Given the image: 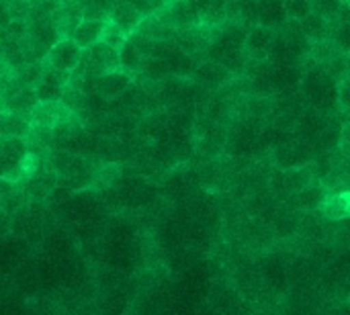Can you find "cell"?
I'll use <instances>...</instances> for the list:
<instances>
[{"label":"cell","instance_id":"cell-1","mask_svg":"<svg viewBox=\"0 0 350 315\" xmlns=\"http://www.w3.org/2000/svg\"><path fill=\"white\" fill-rule=\"evenodd\" d=\"M27 152L25 137H0V178L18 184L23 180L21 162Z\"/></svg>","mask_w":350,"mask_h":315},{"label":"cell","instance_id":"cell-2","mask_svg":"<svg viewBox=\"0 0 350 315\" xmlns=\"http://www.w3.org/2000/svg\"><path fill=\"white\" fill-rule=\"evenodd\" d=\"M191 80L195 82V86L203 88L205 92H217L224 86L232 84L236 80V76L228 68H224L221 64L205 59V61H199L195 66V70L191 74Z\"/></svg>","mask_w":350,"mask_h":315},{"label":"cell","instance_id":"cell-3","mask_svg":"<svg viewBox=\"0 0 350 315\" xmlns=\"http://www.w3.org/2000/svg\"><path fill=\"white\" fill-rule=\"evenodd\" d=\"M156 16L168 23L174 31L191 29L201 23V12L195 0H168L166 8Z\"/></svg>","mask_w":350,"mask_h":315},{"label":"cell","instance_id":"cell-4","mask_svg":"<svg viewBox=\"0 0 350 315\" xmlns=\"http://www.w3.org/2000/svg\"><path fill=\"white\" fill-rule=\"evenodd\" d=\"M314 154H316V150L310 146V141H304V139L285 141V143L275 148L273 162L277 168L289 170V168H297V166H304L308 162H314Z\"/></svg>","mask_w":350,"mask_h":315},{"label":"cell","instance_id":"cell-5","mask_svg":"<svg viewBox=\"0 0 350 315\" xmlns=\"http://www.w3.org/2000/svg\"><path fill=\"white\" fill-rule=\"evenodd\" d=\"M68 82H70V72L53 70V68L45 66V61H43L41 78L33 88L37 92L39 102H57L62 98L64 88L68 86Z\"/></svg>","mask_w":350,"mask_h":315},{"label":"cell","instance_id":"cell-6","mask_svg":"<svg viewBox=\"0 0 350 315\" xmlns=\"http://www.w3.org/2000/svg\"><path fill=\"white\" fill-rule=\"evenodd\" d=\"M273 39H275V31H271L267 27H260V25L250 27L246 31V37H244V55H246V59L267 61Z\"/></svg>","mask_w":350,"mask_h":315},{"label":"cell","instance_id":"cell-7","mask_svg":"<svg viewBox=\"0 0 350 315\" xmlns=\"http://www.w3.org/2000/svg\"><path fill=\"white\" fill-rule=\"evenodd\" d=\"M82 51L72 39H59L49 51H47V57H45V66L53 68V70H64V72H72L80 57H82Z\"/></svg>","mask_w":350,"mask_h":315},{"label":"cell","instance_id":"cell-8","mask_svg":"<svg viewBox=\"0 0 350 315\" xmlns=\"http://www.w3.org/2000/svg\"><path fill=\"white\" fill-rule=\"evenodd\" d=\"M51 23L59 35V39H70L72 33L76 31V27L82 23V12L76 0L70 2H59V6L55 8V12L51 14Z\"/></svg>","mask_w":350,"mask_h":315},{"label":"cell","instance_id":"cell-9","mask_svg":"<svg viewBox=\"0 0 350 315\" xmlns=\"http://www.w3.org/2000/svg\"><path fill=\"white\" fill-rule=\"evenodd\" d=\"M326 193H328V191L322 187V182L316 180V182H312L310 187L301 189L299 193L291 195L285 203H287L289 207H293L295 211H301V213H316V211H320Z\"/></svg>","mask_w":350,"mask_h":315},{"label":"cell","instance_id":"cell-10","mask_svg":"<svg viewBox=\"0 0 350 315\" xmlns=\"http://www.w3.org/2000/svg\"><path fill=\"white\" fill-rule=\"evenodd\" d=\"M312 14L320 16L332 31L349 20V2L345 0H312Z\"/></svg>","mask_w":350,"mask_h":315},{"label":"cell","instance_id":"cell-11","mask_svg":"<svg viewBox=\"0 0 350 315\" xmlns=\"http://www.w3.org/2000/svg\"><path fill=\"white\" fill-rule=\"evenodd\" d=\"M68 115H72L59 100L57 102H39L31 115H29V123L31 127H43V129H51L57 121L66 119Z\"/></svg>","mask_w":350,"mask_h":315},{"label":"cell","instance_id":"cell-12","mask_svg":"<svg viewBox=\"0 0 350 315\" xmlns=\"http://www.w3.org/2000/svg\"><path fill=\"white\" fill-rule=\"evenodd\" d=\"M129 84H131V76L125 74L123 70H117L96 78V94L103 96L105 100H115L127 90Z\"/></svg>","mask_w":350,"mask_h":315},{"label":"cell","instance_id":"cell-13","mask_svg":"<svg viewBox=\"0 0 350 315\" xmlns=\"http://www.w3.org/2000/svg\"><path fill=\"white\" fill-rule=\"evenodd\" d=\"M142 18H144V16H142L131 4L119 2V0L115 2V6H113V10H111V14H109V20L115 23V25L121 29V33H123L125 37H129V35H133V33L137 31Z\"/></svg>","mask_w":350,"mask_h":315},{"label":"cell","instance_id":"cell-14","mask_svg":"<svg viewBox=\"0 0 350 315\" xmlns=\"http://www.w3.org/2000/svg\"><path fill=\"white\" fill-rule=\"evenodd\" d=\"M135 33L150 39L152 43H162V41H174L176 31L168 23H164L160 16H144Z\"/></svg>","mask_w":350,"mask_h":315},{"label":"cell","instance_id":"cell-15","mask_svg":"<svg viewBox=\"0 0 350 315\" xmlns=\"http://www.w3.org/2000/svg\"><path fill=\"white\" fill-rule=\"evenodd\" d=\"M39 105V98H37V92L33 86H25L21 88L14 96H10L6 102H0V111H6V113H14V115H23L29 119L31 111Z\"/></svg>","mask_w":350,"mask_h":315},{"label":"cell","instance_id":"cell-16","mask_svg":"<svg viewBox=\"0 0 350 315\" xmlns=\"http://www.w3.org/2000/svg\"><path fill=\"white\" fill-rule=\"evenodd\" d=\"M287 23L283 0H258V25L279 31Z\"/></svg>","mask_w":350,"mask_h":315},{"label":"cell","instance_id":"cell-17","mask_svg":"<svg viewBox=\"0 0 350 315\" xmlns=\"http://www.w3.org/2000/svg\"><path fill=\"white\" fill-rule=\"evenodd\" d=\"M320 211L330 221H345L349 217V191H328Z\"/></svg>","mask_w":350,"mask_h":315},{"label":"cell","instance_id":"cell-18","mask_svg":"<svg viewBox=\"0 0 350 315\" xmlns=\"http://www.w3.org/2000/svg\"><path fill=\"white\" fill-rule=\"evenodd\" d=\"M27 37L33 39L35 43H39L41 47H45L47 51L59 41V35H57V31H55V27L51 23V16L27 23Z\"/></svg>","mask_w":350,"mask_h":315},{"label":"cell","instance_id":"cell-19","mask_svg":"<svg viewBox=\"0 0 350 315\" xmlns=\"http://www.w3.org/2000/svg\"><path fill=\"white\" fill-rule=\"evenodd\" d=\"M31 123L23 115L0 111V137H27Z\"/></svg>","mask_w":350,"mask_h":315},{"label":"cell","instance_id":"cell-20","mask_svg":"<svg viewBox=\"0 0 350 315\" xmlns=\"http://www.w3.org/2000/svg\"><path fill=\"white\" fill-rule=\"evenodd\" d=\"M82 12V20H109V14L117 0H76Z\"/></svg>","mask_w":350,"mask_h":315},{"label":"cell","instance_id":"cell-21","mask_svg":"<svg viewBox=\"0 0 350 315\" xmlns=\"http://www.w3.org/2000/svg\"><path fill=\"white\" fill-rule=\"evenodd\" d=\"M100 31H103V23L98 20H82L76 31L72 33V41L80 47V49H88L90 45H94L100 39Z\"/></svg>","mask_w":350,"mask_h":315},{"label":"cell","instance_id":"cell-22","mask_svg":"<svg viewBox=\"0 0 350 315\" xmlns=\"http://www.w3.org/2000/svg\"><path fill=\"white\" fill-rule=\"evenodd\" d=\"M299 29L312 43H320V41L330 39V27L320 16H316L312 12L304 20H299Z\"/></svg>","mask_w":350,"mask_h":315},{"label":"cell","instance_id":"cell-23","mask_svg":"<svg viewBox=\"0 0 350 315\" xmlns=\"http://www.w3.org/2000/svg\"><path fill=\"white\" fill-rule=\"evenodd\" d=\"M142 53H139V49L135 47V43L127 37L125 39V43L121 45V49H119V61H121V70L125 72V74H129V76H133L135 72H137V68H139V64H142Z\"/></svg>","mask_w":350,"mask_h":315},{"label":"cell","instance_id":"cell-24","mask_svg":"<svg viewBox=\"0 0 350 315\" xmlns=\"http://www.w3.org/2000/svg\"><path fill=\"white\" fill-rule=\"evenodd\" d=\"M59 6L57 0H29V12L25 23H33V20H41V18H49L55 8Z\"/></svg>","mask_w":350,"mask_h":315},{"label":"cell","instance_id":"cell-25","mask_svg":"<svg viewBox=\"0 0 350 315\" xmlns=\"http://www.w3.org/2000/svg\"><path fill=\"white\" fill-rule=\"evenodd\" d=\"M86 96H88V94H84V92L78 90L76 86H66L64 92H62L59 102H62L70 113L78 115V113H82L84 107H86Z\"/></svg>","mask_w":350,"mask_h":315},{"label":"cell","instance_id":"cell-26","mask_svg":"<svg viewBox=\"0 0 350 315\" xmlns=\"http://www.w3.org/2000/svg\"><path fill=\"white\" fill-rule=\"evenodd\" d=\"M12 72L21 80L23 86H35L41 78L43 64H21V66L12 68Z\"/></svg>","mask_w":350,"mask_h":315},{"label":"cell","instance_id":"cell-27","mask_svg":"<svg viewBox=\"0 0 350 315\" xmlns=\"http://www.w3.org/2000/svg\"><path fill=\"white\" fill-rule=\"evenodd\" d=\"M125 35L121 33V29L115 25V23H111V20H105L103 23V31H100V39L98 41H103L105 45H109V47H113V49H121V45L125 43Z\"/></svg>","mask_w":350,"mask_h":315},{"label":"cell","instance_id":"cell-28","mask_svg":"<svg viewBox=\"0 0 350 315\" xmlns=\"http://www.w3.org/2000/svg\"><path fill=\"white\" fill-rule=\"evenodd\" d=\"M119 2L131 4L142 16H156V14H160V12L166 8V4H168V0H119Z\"/></svg>","mask_w":350,"mask_h":315},{"label":"cell","instance_id":"cell-29","mask_svg":"<svg viewBox=\"0 0 350 315\" xmlns=\"http://www.w3.org/2000/svg\"><path fill=\"white\" fill-rule=\"evenodd\" d=\"M283 8L287 18L304 20L312 12V0H283Z\"/></svg>","mask_w":350,"mask_h":315},{"label":"cell","instance_id":"cell-30","mask_svg":"<svg viewBox=\"0 0 350 315\" xmlns=\"http://www.w3.org/2000/svg\"><path fill=\"white\" fill-rule=\"evenodd\" d=\"M10 223H12V217L0 209V238H4L10 232Z\"/></svg>","mask_w":350,"mask_h":315},{"label":"cell","instance_id":"cell-31","mask_svg":"<svg viewBox=\"0 0 350 315\" xmlns=\"http://www.w3.org/2000/svg\"><path fill=\"white\" fill-rule=\"evenodd\" d=\"M57 2H70V0H57Z\"/></svg>","mask_w":350,"mask_h":315},{"label":"cell","instance_id":"cell-32","mask_svg":"<svg viewBox=\"0 0 350 315\" xmlns=\"http://www.w3.org/2000/svg\"><path fill=\"white\" fill-rule=\"evenodd\" d=\"M345 2H349V0H345Z\"/></svg>","mask_w":350,"mask_h":315}]
</instances>
